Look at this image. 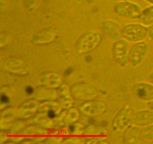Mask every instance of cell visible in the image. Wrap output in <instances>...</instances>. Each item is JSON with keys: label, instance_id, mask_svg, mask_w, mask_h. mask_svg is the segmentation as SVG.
<instances>
[{"label": "cell", "instance_id": "cell-15", "mask_svg": "<svg viewBox=\"0 0 153 144\" xmlns=\"http://www.w3.org/2000/svg\"><path fill=\"white\" fill-rule=\"evenodd\" d=\"M148 38L153 41V24L148 27Z\"/></svg>", "mask_w": 153, "mask_h": 144}, {"label": "cell", "instance_id": "cell-5", "mask_svg": "<svg viewBox=\"0 0 153 144\" xmlns=\"http://www.w3.org/2000/svg\"><path fill=\"white\" fill-rule=\"evenodd\" d=\"M134 109L130 105H125L118 112L112 122V128L117 132H123L132 122Z\"/></svg>", "mask_w": 153, "mask_h": 144}, {"label": "cell", "instance_id": "cell-6", "mask_svg": "<svg viewBox=\"0 0 153 144\" xmlns=\"http://www.w3.org/2000/svg\"><path fill=\"white\" fill-rule=\"evenodd\" d=\"M100 29L102 33L112 42H115L123 38V27L115 20H104L100 24Z\"/></svg>", "mask_w": 153, "mask_h": 144}, {"label": "cell", "instance_id": "cell-9", "mask_svg": "<svg viewBox=\"0 0 153 144\" xmlns=\"http://www.w3.org/2000/svg\"><path fill=\"white\" fill-rule=\"evenodd\" d=\"M131 124L141 128L153 124V112L149 109L135 112Z\"/></svg>", "mask_w": 153, "mask_h": 144}, {"label": "cell", "instance_id": "cell-22", "mask_svg": "<svg viewBox=\"0 0 153 144\" xmlns=\"http://www.w3.org/2000/svg\"><path fill=\"white\" fill-rule=\"evenodd\" d=\"M145 1L150 4V5H153V0H145Z\"/></svg>", "mask_w": 153, "mask_h": 144}, {"label": "cell", "instance_id": "cell-12", "mask_svg": "<svg viewBox=\"0 0 153 144\" xmlns=\"http://www.w3.org/2000/svg\"><path fill=\"white\" fill-rule=\"evenodd\" d=\"M139 21L146 26L149 27L153 24V5H150L142 10Z\"/></svg>", "mask_w": 153, "mask_h": 144}, {"label": "cell", "instance_id": "cell-11", "mask_svg": "<svg viewBox=\"0 0 153 144\" xmlns=\"http://www.w3.org/2000/svg\"><path fill=\"white\" fill-rule=\"evenodd\" d=\"M58 36V30L54 27L44 28L34 33L32 40L35 43H46L53 41Z\"/></svg>", "mask_w": 153, "mask_h": 144}, {"label": "cell", "instance_id": "cell-17", "mask_svg": "<svg viewBox=\"0 0 153 144\" xmlns=\"http://www.w3.org/2000/svg\"><path fill=\"white\" fill-rule=\"evenodd\" d=\"M26 91L28 94H32L33 93V88L31 87H27L26 89Z\"/></svg>", "mask_w": 153, "mask_h": 144}, {"label": "cell", "instance_id": "cell-8", "mask_svg": "<svg viewBox=\"0 0 153 144\" xmlns=\"http://www.w3.org/2000/svg\"><path fill=\"white\" fill-rule=\"evenodd\" d=\"M102 34L97 31H91L82 36L79 43L81 46H85L87 50H91L95 48L101 42Z\"/></svg>", "mask_w": 153, "mask_h": 144}, {"label": "cell", "instance_id": "cell-4", "mask_svg": "<svg viewBox=\"0 0 153 144\" xmlns=\"http://www.w3.org/2000/svg\"><path fill=\"white\" fill-rule=\"evenodd\" d=\"M131 47L130 43L123 38L114 42L112 47L113 57L119 66L124 68L129 64Z\"/></svg>", "mask_w": 153, "mask_h": 144}, {"label": "cell", "instance_id": "cell-7", "mask_svg": "<svg viewBox=\"0 0 153 144\" xmlns=\"http://www.w3.org/2000/svg\"><path fill=\"white\" fill-rule=\"evenodd\" d=\"M132 92L135 97L142 102L153 100V85L150 82L140 81L133 85Z\"/></svg>", "mask_w": 153, "mask_h": 144}, {"label": "cell", "instance_id": "cell-14", "mask_svg": "<svg viewBox=\"0 0 153 144\" xmlns=\"http://www.w3.org/2000/svg\"><path fill=\"white\" fill-rule=\"evenodd\" d=\"M141 132L145 143L153 140V124L142 128Z\"/></svg>", "mask_w": 153, "mask_h": 144}, {"label": "cell", "instance_id": "cell-23", "mask_svg": "<svg viewBox=\"0 0 153 144\" xmlns=\"http://www.w3.org/2000/svg\"><path fill=\"white\" fill-rule=\"evenodd\" d=\"M70 130L71 131H74L75 129V127L74 125H71L69 127Z\"/></svg>", "mask_w": 153, "mask_h": 144}, {"label": "cell", "instance_id": "cell-19", "mask_svg": "<svg viewBox=\"0 0 153 144\" xmlns=\"http://www.w3.org/2000/svg\"><path fill=\"white\" fill-rule=\"evenodd\" d=\"M147 106L149 110L152 111L153 112V100L150 101V102H148Z\"/></svg>", "mask_w": 153, "mask_h": 144}, {"label": "cell", "instance_id": "cell-2", "mask_svg": "<svg viewBox=\"0 0 153 144\" xmlns=\"http://www.w3.org/2000/svg\"><path fill=\"white\" fill-rule=\"evenodd\" d=\"M123 38L130 43L146 41L148 37V27L140 23H131L123 27Z\"/></svg>", "mask_w": 153, "mask_h": 144}, {"label": "cell", "instance_id": "cell-10", "mask_svg": "<svg viewBox=\"0 0 153 144\" xmlns=\"http://www.w3.org/2000/svg\"><path fill=\"white\" fill-rule=\"evenodd\" d=\"M141 128L131 124L123 131V141L124 144H140L143 141Z\"/></svg>", "mask_w": 153, "mask_h": 144}, {"label": "cell", "instance_id": "cell-13", "mask_svg": "<svg viewBox=\"0 0 153 144\" xmlns=\"http://www.w3.org/2000/svg\"><path fill=\"white\" fill-rule=\"evenodd\" d=\"M42 1V0H22V7L27 12H33L39 7Z\"/></svg>", "mask_w": 153, "mask_h": 144}, {"label": "cell", "instance_id": "cell-18", "mask_svg": "<svg viewBox=\"0 0 153 144\" xmlns=\"http://www.w3.org/2000/svg\"><path fill=\"white\" fill-rule=\"evenodd\" d=\"M148 79L149 82L153 85V71L149 75Z\"/></svg>", "mask_w": 153, "mask_h": 144}, {"label": "cell", "instance_id": "cell-1", "mask_svg": "<svg viewBox=\"0 0 153 144\" xmlns=\"http://www.w3.org/2000/svg\"><path fill=\"white\" fill-rule=\"evenodd\" d=\"M139 4L130 1H120L116 3L114 8L115 15L126 21L138 20L142 12Z\"/></svg>", "mask_w": 153, "mask_h": 144}, {"label": "cell", "instance_id": "cell-21", "mask_svg": "<svg viewBox=\"0 0 153 144\" xmlns=\"http://www.w3.org/2000/svg\"><path fill=\"white\" fill-rule=\"evenodd\" d=\"M72 69L71 68H70L66 70V71H65V74L66 75H68L69 74H70L72 72Z\"/></svg>", "mask_w": 153, "mask_h": 144}, {"label": "cell", "instance_id": "cell-20", "mask_svg": "<svg viewBox=\"0 0 153 144\" xmlns=\"http://www.w3.org/2000/svg\"><path fill=\"white\" fill-rule=\"evenodd\" d=\"M48 116L50 118H53L55 117V114L54 111H51L48 113Z\"/></svg>", "mask_w": 153, "mask_h": 144}, {"label": "cell", "instance_id": "cell-3", "mask_svg": "<svg viewBox=\"0 0 153 144\" xmlns=\"http://www.w3.org/2000/svg\"><path fill=\"white\" fill-rule=\"evenodd\" d=\"M149 50V44L146 41L133 44L130 51L129 64L133 68L141 65L146 60Z\"/></svg>", "mask_w": 153, "mask_h": 144}, {"label": "cell", "instance_id": "cell-16", "mask_svg": "<svg viewBox=\"0 0 153 144\" xmlns=\"http://www.w3.org/2000/svg\"><path fill=\"white\" fill-rule=\"evenodd\" d=\"M1 101L3 103H7L9 102L8 97L7 96L3 95L1 96Z\"/></svg>", "mask_w": 153, "mask_h": 144}]
</instances>
